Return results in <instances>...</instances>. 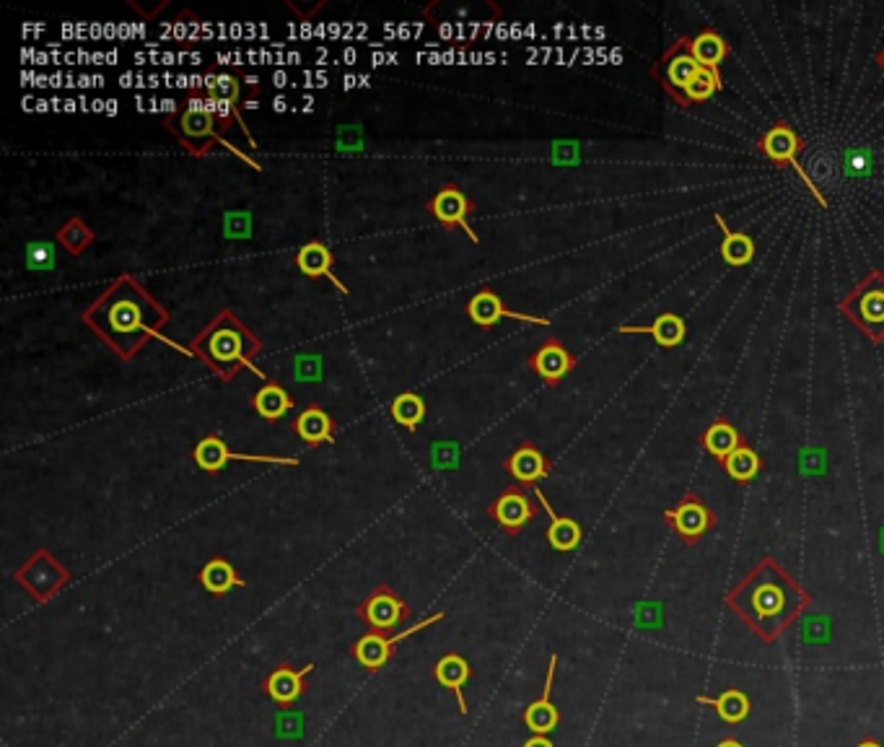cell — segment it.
<instances>
[{
    "label": "cell",
    "mask_w": 884,
    "mask_h": 747,
    "mask_svg": "<svg viewBox=\"0 0 884 747\" xmlns=\"http://www.w3.org/2000/svg\"><path fill=\"white\" fill-rule=\"evenodd\" d=\"M169 320V309L153 299L146 286L130 273L117 275L81 312L83 325L120 361H133L153 338H161V330Z\"/></svg>",
    "instance_id": "obj_1"
},
{
    "label": "cell",
    "mask_w": 884,
    "mask_h": 747,
    "mask_svg": "<svg viewBox=\"0 0 884 747\" xmlns=\"http://www.w3.org/2000/svg\"><path fill=\"white\" fill-rule=\"evenodd\" d=\"M724 605L760 644L770 646L812 607V594L776 558L765 556L726 592Z\"/></svg>",
    "instance_id": "obj_2"
},
{
    "label": "cell",
    "mask_w": 884,
    "mask_h": 747,
    "mask_svg": "<svg viewBox=\"0 0 884 747\" xmlns=\"http://www.w3.org/2000/svg\"><path fill=\"white\" fill-rule=\"evenodd\" d=\"M190 353L200 358L221 382L236 379L242 369H252L265 379V374L255 366V358L262 353V340L231 309H221L190 340Z\"/></svg>",
    "instance_id": "obj_3"
},
{
    "label": "cell",
    "mask_w": 884,
    "mask_h": 747,
    "mask_svg": "<svg viewBox=\"0 0 884 747\" xmlns=\"http://www.w3.org/2000/svg\"><path fill=\"white\" fill-rule=\"evenodd\" d=\"M166 130H172L174 138H177L187 154L195 156V159L205 156L216 143H221V146L231 148L239 159L249 161V156H244L242 151H236V148L229 146V141L223 138L216 122V107H213L210 99H203L198 91H192L190 99H187V107L182 109L179 115L166 117ZM249 166L260 169V166L252 164V161H249Z\"/></svg>",
    "instance_id": "obj_4"
},
{
    "label": "cell",
    "mask_w": 884,
    "mask_h": 747,
    "mask_svg": "<svg viewBox=\"0 0 884 747\" xmlns=\"http://www.w3.org/2000/svg\"><path fill=\"white\" fill-rule=\"evenodd\" d=\"M840 312L848 322L859 327L861 335L882 343L884 340V273L872 270L859 286L848 291L840 301Z\"/></svg>",
    "instance_id": "obj_5"
},
{
    "label": "cell",
    "mask_w": 884,
    "mask_h": 747,
    "mask_svg": "<svg viewBox=\"0 0 884 747\" xmlns=\"http://www.w3.org/2000/svg\"><path fill=\"white\" fill-rule=\"evenodd\" d=\"M664 522H667L669 530L675 532L687 548H693L708 532L716 530L719 517L713 514V509L703 498L695 496V493H687L675 509L664 511Z\"/></svg>",
    "instance_id": "obj_6"
},
{
    "label": "cell",
    "mask_w": 884,
    "mask_h": 747,
    "mask_svg": "<svg viewBox=\"0 0 884 747\" xmlns=\"http://www.w3.org/2000/svg\"><path fill=\"white\" fill-rule=\"evenodd\" d=\"M16 581H19L26 592L32 594L34 600L47 602L52 600L65 584H68L70 574L50 556V553H47V550H37V553H34V556L16 571Z\"/></svg>",
    "instance_id": "obj_7"
},
{
    "label": "cell",
    "mask_w": 884,
    "mask_h": 747,
    "mask_svg": "<svg viewBox=\"0 0 884 747\" xmlns=\"http://www.w3.org/2000/svg\"><path fill=\"white\" fill-rule=\"evenodd\" d=\"M192 460H195V465H198L203 473L210 475L221 473L229 462H262V465H291V467L299 465L296 457H268V454L231 452V449L226 447V441H223L218 434L203 436V439L195 444V449H192Z\"/></svg>",
    "instance_id": "obj_8"
},
{
    "label": "cell",
    "mask_w": 884,
    "mask_h": 747,
    "mask_svg": "<svg viewBox=\"0 0 884 747\" xmlns=\"http://www.w3.org/2000/svg\"><path fill=\"white\" fill-rule=\"evenodd\" d=\"M760 151H763L770 161H776V164H789L791 169L802 177L804 187H809V192H812L822 205H827L825 198H822V192L812 185V179H809L807 174H804L802 166H799V159H796V156L802 151V138H799V133L791 128L789 122H778V125L765 130L763 138H760Z\"/></svg>",
    "instance_id": "obj_9"
},
{
    "label": "cell",
    "mask_w": 884,
    "mask_h": 747,
    "mask_svg": "<svg viewBox=\"0 0 884 747\" xmlns=\"http://www.w3.org/2000/svg\"><path fill=\"white\" fill-rule=\"evenodd\" d=\"M662 65H664V78H662L664 91L675 99V104L687 107L685 89L693 83V78L698 76L700 71L698 60L690 55V37L677 39L675 45L664 52Z\"/></svg>",
    "instance_id": "obj_10"
},
{
    "label": "cell",
    "mask_w": 884,
    "mask_h": 747,
    "mask_svg": "<svg viewBox=\"0 0 884 747\" xmlns=\"http://www.w3.org/2000/svg\"><path fill=\"white\" fill-rule=\"evenodd\" d=\"M356 613L371 631L387 633L395 631L402 620L408 618L410 605L408 602H402L389 587H379L371 597H366V600L358 605Z\"/></svg>",
    "instance_id": "obj_11"
},
{
    "label": "cell",
    "mask_w": 884,
    "mask_h": 747,
    "mask_svg": "<svg viewBox=\"0 0 884 747\" xmlns=\"http://www.w3.org/2000/svg\"><path fill=\"white\" fill-rule=\"evenodd\" d=\"M488 514L490 519L506 532V535L514 537L537 517V506L522 488H506V491L488 506Z\"/></svg>",
    "instance_id": "obj_12"
},
{
    "label": "cell",
    "mask_w": 884,
    "mask_h": 747,
    "mask_svg": "<svg viewBox=\"0 0 884 747\" xmlns=\"http://www.w3.org/2000/svg\"><path fill=\"white\" fill-rule=\"evenodd\" d=\"M426 208L428 213L444 226V229H454V226H459V229L467 231V237H470L472 242L475 244L480 242V237H477L475 231L470 229V224H467V216L475 211V203H472L457 185L441 187V190L428 200Z\"/></svg>",
    "instance_id": "obj_13"
},
{
    "label": "cell",
    "mask_w": 884,
    "mask_h": 747,
    "mask_svg": "<svg viewBox=\"0 0 884 747\" xmlns=\"http://www.w3.org/2000/svg\"><path fill=\"white\" fill-rule=\"evenodd\" d=\"M467 314H470V320L475 322L477 327H483V330H490L493 325H498L501 320H519V322H529V325H540V327H550V320L545 317H532V314H524V312H514L503 304L501 296L496 291H490V288H480L475 296L470 299L467 304Z\"/></svg>",
    "instance_id": "obj_14"
},
{
    "label": "cell",
    "mask_w": 884,
    "mask_h": 747,
    "mask_svg": "<svg viewBox=\"0 0 884 747\" xmlns=\"http://www.w3.org/2000/svg\"><path fill=\"white\" fill-rule=\"evenodd\" d=\"M527 364L542 382L550 384V387H558V384L576 369V356H573L558 338H547L545 343L529 356Z\"/></svg>",
    "instance_id": "obj_15"
},
{
    "label": "cell",
    "mask_w": 884,
    "mask_h": 747,
    "mask_svg": "<svg viewBox=\"0 0 884 747\" xmlns=\"http://www.w3.org/2000/svg\"><path fill=\"white\" fill-rule=\"evenodd\" d=\"M555 670H558V657H550L547 662V675L545 685H542V696L537 701H532L524 711V724L532 729V735H550L555 732V727L560 724V711L555 709L553 703V685H555Z\"/></svg>",
    "instance_id": "obj_16"
},
{
    "label": "cell",
    "mask_w": 884,
    "mask_h": 747,
    "mask_svg": "<svg viewBox=\"0 0 884 747\" xmlns=\"http://www.w3.org/2000/svg\"><path fill=\"white\" fill-rule=\"evenodd\" d=\"M506 473H509L516 483L535 488L542 478L550 475V460H547L545 454H542L532 441H524V444H519V449L511 454L509 460H506Z\"/></svg>",
    "instance_id": "obj_17"
},
{
    "label": "cell",
    "mask_w": 884,
    "mask_h": 747,
    "mask_svg": "<svg viewBox=\"0 0 884 747\" xmlns=\"http://www.w3.org/2000/svg\"><path fill=\"white\" fill-rule=\"evenodd\" d=\"M312 672L314 664H306L304 670H293V667L280 664V667H275L270 672L268 680H265V693H268V698L275 706L288 709L291 703L299 701V696L304 693V677L312 675Z\"/></svg>",
    "instance_id": "obj_18"
},
{
    "label": "cell",
    "mask_w": 884,
    "mask_h": 747,
    "mask_svg": "<svg viewBox=\"0 0 884 747\" xmlns=\"http://www.w3.org/2000/svg\"><path fill=\"white\" fill-rule=\"evenodd\" d=\"M617 332L620 335H651L659 348H677L685 343L687 325L680 314L662 312L654 320V325H623L617 327Z\"/></svg>",
    "instance_id": "obj_19"
},
{
    "label": "cell",
    "mask_w": 884,
    "mask_h": 747,
    "mask_svg": "<svg viewBox=\"0 0 884 747\" xmlns=\"http://www.w3.org/2000/svg\"><path fill=\"white\" fill-rule=\"evenodd\" d=\"M535 496L540 498L542 509L547 511V517H550V527H547V543L550 548L558 550V553H573V550L579 548L581 540H584V530H581V524L571 517H558L553 511V506L547 504L545 493L535 486Z\"/></svg>",
    "instance_id": "obj_20"
},
{
    "label": "cell",
    "mask_w": 884,
    "mask_h": 747,
    "mask_svg": "<svg viewBox=\"0 0 884 747\" xmlns=\"http://www.w3.org/2000/svg\"><path fill=\"white\" fill-rule=\"evenodd\" d=\"M296 268L301 270L309 278H327V281L335 283L340 294H348V288L338 281L335 275V257H332V249L322 242H309L296 252Z\"/></svg>",
    "instance_id": "obj_21"
},
{
    "label": "cell",
    "mask_w": 884,
    "mask_h": 747,
    "mask_svg": "<svg viewBox=\"0 0 884 747\" xmlns=\"http://www.w3.org/2000/svg\"><path fill=\"white\" fill-rule=\"evenodd\" d=\"M695 701L703 703V706H711L721 722L729 724V727H737V724H742L750 719L752 701L742 688H726L724 693H719L716 698L698 696Z\"/></svg>",
    "instance_id": "obj_22"
},
{
    "label": "cell",
    "mask_w": 884,
    "mask_h": 747,
    "mask_svg": "<svg viewBox=\"0 0 884 747\" xmlns=\"http://www.w3.org/2000/svg\"><path fill=\"white\" fill-rule=\"evenodd\" d=\"M293 431L296 436L309 444V447H319V444H332L335 441V421H332V415L327 410L317 408H306L304 413L293 421Z\"/></svg>",
    "instance_id": "obj_23"
},
{
    "label": "cell",
    "mask_w": 884,
    "mask_h": 747,
    "mask_svg": "<svg viewBox=\"0 0 884 747\" xmlns=\"http://www.w3.org/2000/svg\"><path fill=\"white\" fill-rule=\"evenodd\" d=\"M713 221H716V226H719L721 234H724L721 257H724L726 265H732V268H745V265H750V262L755 260V242H752L750 234H745V231H734L732 226L726 224L721 213H713Z\"/></svg>",
    "instance_id": "obj_24"
},
{
    "label": "cell",
    "mask_w": 884,
    "mask_h": 747,
    "mask_svg": "<svg viewBox=\"0 0 884 747\" xmlns=\"http://www.w3.org/2000/svg\"><path fill=\"white\" fill-rule=\"evenodd\" d=\"M433 675H436V683L444 685L446 690H452L454 696H457L459 711L467 714V701L462 688H465L467 680H470V662H467L465 657H459V654H446V657H441L439 662H436Z\"/></svg>",
    "instance_id": "obj_25"
},
{
    "label": "cell",
    "mask_w": 884,
    "mask_h": 747,
    "mask_svg": "<svg viewBox=\"0 0 884 747\" xmlns=\"http://www.w3.org/2000/svg\"><path fill=\"white\" fill-rule=\"evenodd\" d=\"M745 444L742 434L737 431V426L726 421V418H719V421H713L711 426L700 434V447L706 449L716 462H724L734 449H739Z\"/></svg>",
    "instance_id": "obj_26"
},
{
    "label": "cell",
    "mask_w": 884,
    "mask_h": 747,
    "mask_svg": "<svg viewBox=\"0 0 884 747\" xmlns=\"http://www.w3.org/2000/svg\"><path fill=\"white\" fill-rule=\"evenodd\" d=\"M200 584H203L205 592L213 594V597H223V594H229L231 589L247 587V581L236 574L234 566L221 556L210 558V561L205 563L203 571H200Z\"/></svg>",
    "instance_id": "obj_27"
},
{
    "label": "cell",
    "mask_w": 884,
    "mask_h": 747,
    "mask_svg": "<svg viewBox=\"0 0 884 747\" xmlns=\"http://www.w3.org/2000/svg\"><path fill=\"white\" fill-rule=\"evenodd\" d=\"M690 55L698 60L700 68L719 71V65L729 58V42L716 29H703L698 37H690Z\"/></svg>",
    "instance_id": "obj_28"
},
{
    "label": "cell",
    "mask_w": 884,
    "mask_h": 747,
    "mask_svg": "<svg viewBox=\"0 0 884 747\" xmlns=\"http://www.w3.org/2000/svg\"><path fill=\"white\" fill-rule=\"evenodd\" d=\"M252 408L265 421H280L293 410V397L278 382H265L252 397Z\"/></svg>",
    "instance_id": "obj_29"
},
{
    "label": "cell",
    "mask_w": 884,
    "mask_h": 747,
    "mask_svg": "<svg viewBox=\"0 0 884 747\" xmlns=\"http://www.w3.org/2000/svg\"><path fill=\"white\" fill-rule=\"evenodd\" d=\"M392 654H395V649H392V644H389V636H384V633H376V631L361 636V639H358V644L353 646V657H356V662L361 664V667H366V670H374V672L382 670Z\"/></svg>",
    "instance_id": "obj_30"
},
{
    "label": "cell",
    "mask_w": 884,
    "mask_h": 747,
    "mask_svg": "<svg viewBox=\"0 0 884 747\" xmlns=\"http://www.w3.org/2000/svg\"><path fill=\"white\" fill-rule=\"evenodd\" d=\"M721 467H724V473L729 475L737 486H747V483H752L757 475L763 473V457H760L752 447L742 444V447L734 449V452L721 462Z\"/></svg>",
    "instance_id": "obj_31"
},
{
    "label": "cell",
    "mask_w": 884,
    "mask_h": 747,
    "mask_svg": "<svg viewBox=\"0 0 884 747\" xmlns=\"http://www.w3.org/2000/svg\"><path fill=\"white\" fill-rule=\"evenodd\" d=\"M94 239H96L94 229H91V226L78 216L70 218L68 224H63V229L55 234V242H58L60 247H63L65 252L73 257L83 255V252H86V249L94 244Z\"/></svg>",
    "instance_id": "obj_32"
},
{
    "label": "cell",
    "mask_w": 884,
    "mask_h": 747,
    "mask_svg": "<svg viewBox=\"0 0 884 747\" xmlns=\"http://www.w3.org/2000/svg\"><path fill=\"white\" fill-rule=\"evenodd\" d=\"M426 410L428 408L423 397L415 395V392H402V395L395 397V403H392V418H395V423H400L405 431L415 434L420 428V423H423V418H426Z\"/></svg>",
    "instance_id": "obj_33"
},
{
    "label": "cell",
    "mask_w": 884,
    "mask_h": 747,
    "mask_svg": "<svg viewBox=\"0 0 884 747\" xmlns=\"http://www.w3.org/2000/svg\"><path fill=\"white\" fill-rule=\"evenodd\" d=\"M721 91V73L711 71V68H700L698 76L693 78V83L685 89V102L690 104L708 102L711 96H716Z\"/></svg>",
    "instance_id": "obj_34"
},
{
    "label": "cell",
    "mask_w": 884,
    "mask_h": 747,
    "mask_svg": "<svg viewBox=\"0 0 884 747\" xmlns=\"http://www.w3.org/2000/svg\"><path fill=\"white\" fill-rule=\"evenodd\" d=\"M223 234L226 239H249L252 237V213L249 211H231L223 216Z\"/></svg>",
    "instance_id": "obj_35"
},
{
    "label": "cell",
    "mask_w": 884,
    "mask_h": 747,
    "mask_svg": "<svg viewBox=\"0 0 884 747\" xmlns=\"http://www.w3.org/2000/svg\"><path fill=\"white\" fill-rule=\"evenodd\" d=\"M26 265L29 270H52L55 268V249L47 242H32L26 247Z\"/></svg>",
    "instance_id": "obj_36"
},
{
    "label": "cell",
    "mask_w": 884,
    "mask_h": 747,
    "mask_svg": "<svg viewBox=\"0 0 884 747\" xmlns=\"http://www.w3.org/2000/svg\"><path fill=\"white\" fill-rule=\"evenodd\" d=\"M459 465V444L446 441L433 447V467H457Z\"/></svg>",
    "instance_id": "obj_37"
},
{
    "label": "cell",
    "mask_w": 884,
    "mask_h": 747,
    "mask_svg": "<svg viewBox=\"0 0 884 747\" xmlns=\"http://www.w3.org/2000/svg\"><path fill=\"white\" fill-rule=\"evenodd\" d=\"M293 369H296V379H301V382H309V379H314V382H317L319 379V356H299L296 358V364H293Z\"/></svg>",
    "instance_id": "obj_38"
},
{
    "label": "cell",
    "mask_w": 884,
    "mask_h": 747,
    "mask_svg": "<svg viewBox=\"0 0 884 747\" xmlns=\"http://www.w3.org/2000/svg\"><path fill=\"white\" fill-rule=\"evenodd\" d=\"M553 159L558 164H566V161H576V143H555Z\"/></svg>",
    "instance_id": "obj_39"
},
{
    "label": "cell",
    "mask_w": 884,
    "mask_h": 747,
    "mask_svg": "<svg viewBox=\"0 0 884 747\" xmlns=\"http://www.w3.org/2000/svg\"><path fill=\"white\" fill-rule=\"evenodd\" d=\"M522 747H555V745L547 735H535V737H529Z\"/></svg>",
    "instance_id": "obj_40"
},
{
    "label": "cell",
    "mask_w": 884,
    "mask_h": 747,
    "mask_svg": "<svg viewBox=\"0 0 884 747\" xmlns=\"http://www.w3.org/2000/svg\"><path fill=\"white\" fill-rule=\"evenodd\" d=\"M713 747H745V742L737 740V737H721V740L716 742Z\"/></svg>",
    "instance_id": "obj_41"
},
{
    "label": "cell",
    "mask_w": 884,
    "mask_h": 747,
    "mask_svg": "<svg viewBox=\"0 0 884 747\" xmlns=\"http://www.w3.org/2000/svg\"><path fill=\"white\" fill-rule=\"evenodd\" d=\"M853 747H884V745L879 740H874V737H864V740L856 742V745H853Z\"/></svg>",
    "instance_id": "obj_42"
},
{
    "label": "cell",
    "mask_w": 884,
    "mask_h": 747,
    "mask_svg": "<svg viewBox=\"0 0 884 747\" xmlns=\"http://www.w3.org/2000/svg\"><path fill=\"white\" fill-rule=\"evenodd\" d=\"M879 65H882V71H884V50H882V55H879Z\"/></svg>",
    "instance_id": "obj_43"
}]
</instances>
